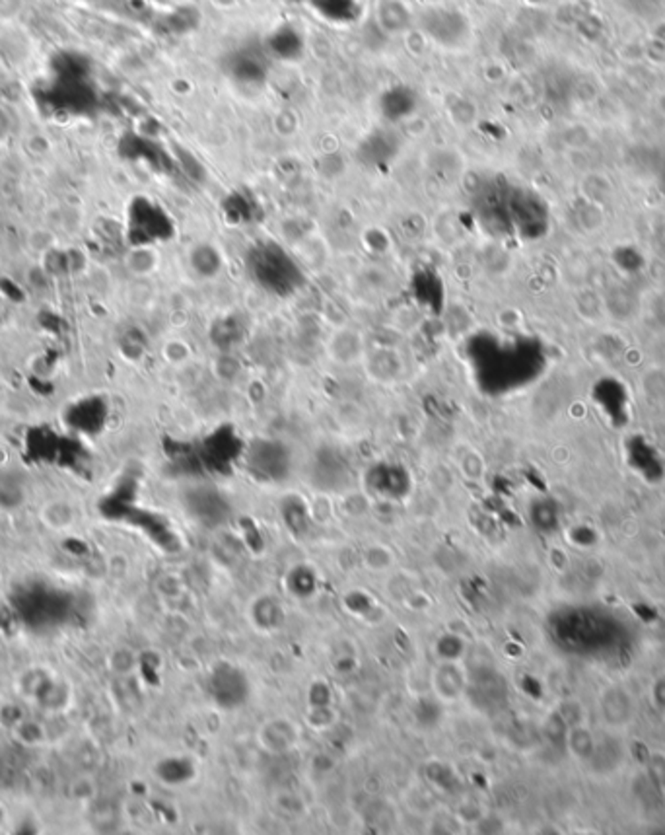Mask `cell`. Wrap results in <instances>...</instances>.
<instances>
[{
	"mask_svg": "<svg viewBox=\"0 0 665 835\" xmlns=\"http://www.w3.org/2000/svg\"><path fill=\"white\" fill-rule=\"evenodd\" d=\"M249 265H251L253 277H256L259 282L272 271V274L265 282V287L272 290H280V292L292 290L298 281V271L294 267V263H292L288 255L282 250H279L277 245H271V248H259L257 251H253Z\"/></svg>",
	"mask_w": 665,
	"mask_h": 835,
	"instance_id": "obj_1",
	"label": "cell"
},
{
	"mask_svg": "<svg viewBox=\"0 0 665 835\" xmlns=\"http://www.w3.org/2000/svg\"><path fill=\"white\" fill-rule=\"evenodd\" d=\"M267 49L259 45H243L232 51L226 58V71L238 82H263L269 73Z\"/></svg>",
	"mask_w": 665,
	"mask_h": 835,
	"instance_id": "obj_2",
	"label": "cell"
},
{
	"mask_svg": "<svg viewBox=\"0 0 665 835\" xmlns=\"http://www.w3.org/2000/svg\"><path fill=\"white\" fill-rule=\"evenodd\" d=\"M423 27L438 43L455 45L465 37V18L452 10H428L423 16Z\"/></svg>",
	"mask_w": 665,
	"mask_h": 835,
	"instance_id": "obj_3",
	"label": "cell"
},
{
	"mask_svg": "<svg viewBox=\"0 0 665 835\" xmlns=\"http://www.w3.org/2000/svg\"><path fill=\"white\" fill-rule=\"evenodd\" d=\"M432 692L436 700L444 705H452L462 700L465 692V672L459 662H440L432 672Z\"/></svg>",
	"mask_w": 665,
	"mask_h": 835,
	"instance_id": "obj_4",
	"label": "cell"
},
{
	"mask_svg": "<svg viewBox=\"0 0 665 835\" xmlns=\"http://www.w3.org/2000/svg\"><path fill=\"white\" fill-rule=\"evenodd\" d=\"M265 49L269 55H275L279 58H296L302 55V49H304V39L300 37L294 27L282 26L269 35Z\"/></svg>",
	"mask_w": 665,
	"mask_h": 835,
	"instance_id": "obj_5",
	"label": "cell"
},
{
	"mask_svg": "<svg viewBox=\"0 0 665 835\" xmlns=\"http://www.w3.org/2000/svg\"><path fill=\"white\" fill-rule=\"evenodd\" d=\"M311 3L327 19L335 22H347L356 16L355 0H311Z\"/></svg>",
	"mask_w": 665,
	"mask_h": 835,
	"instance_id": "obj_6",
	"label": "cell"
},
{
	"mask_svg": "<svg viewBox=\"0 0 665 835\" xmlns=\"http://www.w3.org/2000/svg\"><path fill=\"white\" fill-rule=\"evenodd\" d=\"M436 653H438L440 662H459L465 653V645L462 641V637L447 633L438 638Z\"/></svg>",
	"mask_w": 665,
	"mask_h": 835,
	"instance_id": "obj_7",
	"label": "cell"
}]
</instances>
